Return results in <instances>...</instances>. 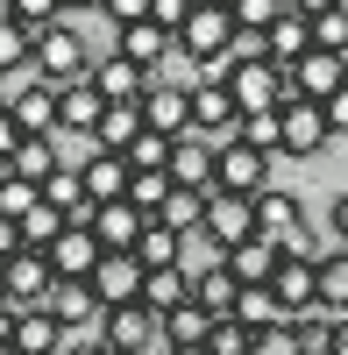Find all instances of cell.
Masks as SVG:
<instances>
[{"label": "cell", "instance_id": "43", "mask_svg": "<svg viewBox=\"0 0 348 355\" xmlns=\"http://www.w3.org/2000/svg\"><path fill=\"white\" fill-rule=\"evenodd\" d=\"M334 355H348V320H341V327H334Z\"/></svg>", "mask_w": 348, "mask_h": 355}, {"label": "cell", "instance_id": "13", "mask_svg": "<svg viewBox=\"0 0 348 355\" xmlns=\"http://www.w3.org/2000/svg\"><path fill=\"white\" fill-rule=\"evenodd\" d=\"M263 43H270V64L292 71L299 57L313 50V0H306V8H299V0H284V15H277V28H270Z\"/></svg>", "mask_w": 348, "mask_h": 355}, {"label": "cell", "instance_id": "14", "mask_svg": "<svg viewBox=\"0 0 348 355\" xmlns=\"http://www.w3.org/2000/svg\"><path fill=\"white\" fill-rule=\"evenodd\" d=\"M207 234H214L220 249H242V242H256V199L214 192V199H207Z\"/></svg>", "mask_w": 348, "mask_h": 355}, {"label": "cell", "instance_id": "15", "mask_svg": "<svg viewBox=\"0 0 348 355\" xmlns=\"http://www.w3.org/2000/svg\"><path fill=\"white\" fill-rule=\"evenodd\" d=\"M142 284H150V270H142L135 256H100V270H93V291H100V306H142Z\"/></svg>", "mask_w": 348, "mask_h": 355}, {"label": "cell", "instance_id": "1", "mask_svg": "<svg viewBox=\"0 0 348 355\" xmlns=\"http://www.w3.org/2000/svg\"><path fill=\"white\" fill-rule=\"evenodd\" d=\"M36 78L50 85V93H71V85H85L93 78V50H85V28H71V21H57L50 36L36 43Z\"/></svg>", "mask_w": 348, "mask_h": 355}, {"label": "cell", "instance_id": "22", "mask_svg": "<svg viewBox=\"0 0 348 355\" xmlns=\"http://www.w3.org/2000/svg\"><path fill=\"white\" fill-rule=\"evenodd\" d=\"M277 263H284V249L263 242V234H256V242H242V249H227V270L242 277V291H249V284H270V277H277Z\"/></svg>", "mask_w": 348, "mask_h": 355}, {"label": "cell", "instance_id": "35", "mask_svg": "<svg viewBox=\"0 0 348 355\" xmlns=\"http://www.w3.org/2000/svg\"><path fill=\"white\" fill-rule=\"evenodd\" d=\"M128 171H171V135H150V128H142L135 150H128Z\"/></svg>", "mask_w": 348, "mask_h": 355}, {"label": "cell", "instance_id": "21", "mask_svg": "<svg viewBox=\"0 0 348 355\" xmlns=\"http://www.w3.org/2000/svg\"><path fill=\"white\" fill-rule=\"evenodd\" d=\"M64 164H71V157H64V142H21L15 164H8V178H21V185H36V192H43Z\"/></svg>", "mask_w": 348, "mask_h": 355}, {"label": "cell", "instance_id": "12", "mask_svg": "<svg viewBox=\"0 0 348 355\" xmlns=\"http://www.w3.org/2000/svg\"><path fill=\"white\" fill-rule=\"evenodd\" d=\"M142 128H150V135H171V142L192 135V93H185L178 78H171V85L157 78V93L142 100Z\"/></svg>", "mask_w": 348, "mask_h": 355}, {"label": "cell", "instance_id": "37", "mask_svg": "<svg viewBox=\"0 0 348 355\" xmlns=\"http://www.w3.org/2000/svg\"><path fill=\"white\" fill-rule=\"evenodd\" d=\"M249 327H242V320H214V334H207V355H249Z\"/></svg>", "mask_w": 348, "mask_h": 355}, {"label": "cell", "instance_id": "23", "mask_svg": "<svg viewBox=\"0 0 348 355\" xmlns=\"http://www.w3.org/2000/svg\"><path fill=\"white\" fill-rule=\"evenodd\" d=\"M57 348H64V327H57L50 306H36V313L15 320V355H57Z\"/></svg>", "mask_w": 348, "mask_h": 355}, {"label": "cell", "instance_id": "31", "mask_svg": "<svg viewBox=\"0 0 348 355\" xmlns=\"http://www.w3.org/2000/svg\"><path fill=\"white\" fill-rule=\"evenodd\" d=\"M320 306L327 313H348V249H327L320 256Z\"/></svg>", "mask_w": 348, "mask_h": 355}, {"label": "cell", "instance_id": "28", "mask_svg": "<svg viewBox=\"0 0 348 355\" xmlns=\"http://www.w3.org/2000/svg\"><path fill=\"white\" fill-rule=\"evenodd\" d=\"M171 192H178V185H171V171H135V178H128V206H135V214H150V220L164 214Z\"/></svg>", "mask_w": 348, "mask_h": 355}, {"label": "cell", "instance_id": "11", "mask_svg": "<svg viewBox=\"0 0 348 355\" xmlns=\"http://www.w3.org/2000/svg\"><path fill=\"white\" fill-rule=\"evenodd\" d=\"M270 291H277L284 320L313 313V306H320V263H306V256H284V263H277V277H270Z\"/></svg>", "mask_w": 348, "mask_h": 355}, {"label": "cell", "instance_id": "42", "mask_svg": "<svg viewBox=\"0 0 348 355\" xmlns=\"http://www.w3.org/2000/svg\"><path fill=\"white\" fill-rule=\"evenodd\" d=\"M57 355H107V348H100V334H64V348H57Z\"/></svg>", "mask_w": 348, "mask_h": 355}, {"label": "cell", "instance_id": "33", "mask_svg": "<svg viewBox=\"0 0 348 355\" xmlns=\"http://www.w3.org/2000/svg\"><path fill=\"white\" fill-rule=\"evenodd\" d=\"M28 64H36V43H28L15 21H0V78H15V71H28Z\"/></svg>", "mask_w": 348, "mask_h": 355}, {"label": "cell", "instance_id": "10", "mask_svg": "<svg viewBox=\"0 0 348 355\" xmlns=\"http://www.w3.org/2000/svg\"><path fill=\"white\" fill-rule=\"evenodd\" d=\"M327 142H334L327 107H313V100H284V157H320Z\"/></svg>", "mask_w": 348, "mask_h": 355}, {"label": "cell", "instance_id": "34", "mask_svg": "<svg viewBox=\"0 0 348 355\" xmlns=\"http://www.w3.org/2000/svg\"><path fill=\"white\" fill-rule=\"evenodd\" d=\"M36 206H43V192H36V185H21V178H0V214H8L15 227L36 214Z\"/></svg>", "mask_w": 348, "mask_h": 355}, {"label": "cell", "instance_id": "5", "mask_svg": "<svg viewBox=\"0 0 348 355\" xmlns=\"http://www.w3.org/2000/svg\"><path fill=\"white\" fill-rule=\"evenodd\" d=\"M348 85V64L341 57H327V50H306L292 71H284V100H313V107H327L334 93Z\"/></svg>", "mask_w": 348, "mask_h": 355}, {"label": "cell", "instance_id": "8", "mask_svg": "<svg viewBox=\"0 0 348 355\" xmlns=\"http://www.w3.org/2000/svg\"><path fill=\"white\" fill-rule=\"evenodd\" d=\"M100 256H107V249H100V234L71 220V227L50 242V270H57V284H85V277L100 270Z\"/></svg>", "mask_w": 348, "mask_h": 355}, {"label": "cell", "instance_id": "29", "mask_svg": "<svg viewBox=\"0 0 348 355\" xmlns=\"http://www.w3.org/2000/svg\"><path fill=\"white\" fill-rule=\"evenodd\" d=\"M235 320H242L249 334H263V327H277V320H284V306H277V291H270V284H249V291H242V306H235Z\"/></svg>", "mask_w": 348, "mask_h": 355}, {"label": "cell", "instance_id": "3", "mask_svg": "<svg viewBox=\"0 0 348 355\" xmlns=\"http://www.w3.org/2000/svg\"><path fill=\"white\" fill-rule=\"evenodd\" d=\"M235 50V15L220 8V0H192V21L178 36V57L185 64H207V57H227Z\"/></svg>", "mask_w": 348, "mask_h": 355}, {"label": "cell", "instance_id": "17", "mask_svg": "<svg viewBox=\"0 0 348 355\" xmlns=\"http://www.w3.org/2000/svg\"><path fill=\"white\" fill-rule=\"evenodd\" d=\"M57 121H64V135L93 142V135H100V121H107V93H100L93 78L71 85V93H57Z\"/></svg>", "mask_w": 348, "mask_h": 355}, {"label": "cell", "instance_id": "39", "mask_svg": "<svg viewBox=\"0 0 348 355\" xmlns=\"http://www.w3.org/2000/svg\"><path fill=\"white\" fill-rule=\"evenodd\" d=\"M327 234H334V249H348V192H334L327 206Z\"/></svg>", "mask_w": 348, "mask_h": 355}, {"label": "cell", "instance_id": "47", "mask_svg": "<svg viewBox=\"0 0 348 355\" xmlns=\"http://www.w3.org/2000/svg\"><path fill=\"white\" fill-rule=\"evenodd\" d=\"M0 178H8V164H0Z\"/></svg>", "mask_w": 348, "mask_h": 355}, {"label": "cell", "instance_id": "48", "mask_svg": "<svg viewBox=\"0 0 348 355\" xmlns=\"http://www.w3.org/2000/svg\"><path fill=\"white\" fill-rule=\"evenodd\" d=\"M0 107H8V100H0Z\"/></svg>", "mask_w": 348, "mask_h": 355}, {"label": "cell", "instance_id": "18", "mask_svg": "<svg viewBox=\"0 0 348 355\" xmlns=\"http://www.w3.org/2000/svg\"><path fill=\"white\" fill-rule=\"evenodd\" d=\"M114 57H128L135 71H150V78H157L164 57H178V36H164L157 21H135V28H121V36H114Z\"/></svg>", "mask_w": 348, "mask_h": 355}, {"label": "cell", "instance_id": "24", "mask_svg": "<svg viewBox=\"0 0 348 355\" xmlns=\"http://www.w3.org/2000/svg\"><path fill=\"white\" fill-rule=\"evenodd\" d=\"M135 135H142V107H107V121L93 135V150L100 157H128L135 150Z\"/></svg>", "mask_w": 348, "mask_h": 355}, {"label": "cell", "instance_id": "46", "mask_svg": "<svg viewBox=\"0 0 348 355\" xmlns=\"http://www.w3.org/2000/svg\"><path fill=\"white\" fill-rule=\"evenodd\" d=\"M0 355H15V341H0Z\"/></svg>", "mask_w": 348, "mask_h": 355}, {"label": "cell", "instance_id": "45", "mask_svg": "<svg viewBox=\"0 0 348 355\" xmlns=\"http://www.w3.org/2000/svg\"><path fill=\"white\" fill-rule=\"evenodd\" d=\"M0 306H8V277H0Z\"/></svg>", "mask_w": 348, "mask_h": 355}, {"label": "cell", "instance_id": "38", "mask_svg": "<svg viewBox=\"0 0 348 355\" xmlns=\"http://www.w3.org/2000/svg\"><path fill=\"white\" fill-rule=\"evenodd\" d=\"M21 142H28V135H21V121H15L8 107H0V164H15V150H21Z\"/></svg>", "mask_w": 348, "mask_h": 355}, {"label": "cell", "instance_id": "40", "mask_svg": "<svg viewBox=\"0 0 348 355\" xmlns=\"http://www.w3.org/2000/svg\"><path fill=\"white\" fill-rule=\"evenodd\" d=\"M15 256H21V227H15L8 214H0V270H8V263H15Z\"/></svg>", "mask_w": 348, "mask_h": 355}, {"label": "cell", "instance_id": "16", "mask_svg": "<svg viewBox=\"0 0 348 355\" xmlns=\"http://www.w3.org/2000/svg\"><path fill=\"white\" fill-rule=\"evenodd\" d=\"M50 313H57V327H64V334H100V320H107L93 277H85V284H57V291H50Z\"/></svg>", "mask_w": 348, "mask_h": 355}, {"label": "cell", "instance_id": "36", "mask_svg": "<svg viewBox=\"0 0 348 355\" xmlns=\"http://www.w3.org/2000/svg\"><path fill=\"white\" fill-rule=\"evenodd\" d=\"M249 355H306V341H299L292 320H277V327H263V334L249 341Z\"/></svg>", "mask_w": 348, "mask_h": 355}, {"label": "cell", "instance_id": "26", "mask_svg": "<svg viewBox=\"0 0 348 355\" xmlns=\"http://www.w3.org/2000/svg\"><path fill=\"white\" fill-rule=\"evenodd\" d=\"M142 306H150L157 320H171L178 306H192V277H185V270H150V284H142Z\"/></svg>", "mask_w": 348, "mask_h": 355}, {"label": "cell", "instance_id": "44", "mask_svg": "<svg viewBox=\"0 0 348 355\" xmlns=\"http://www.w3.org/2000/svg\"><path fill=\"white\" fill-rule=\"evenodd\" d=\"M171 355H207V348H171Z\"/></svg>", "mask_w": 348, "mask_h": 355}, {"label": "cell", "instance_id": "9", "mask_svg": "<svg viewBox=\"0 0 348 355\" xmlns=\"http://www.w3.org/2000/svg\"><path fill=\"white\" fill-rule=\"evenodd\" d=\"M93 85L107 93V107H142V100L157 93V78H150V71H135L128 57H114V50L93 57Z\"/></svg>", "mask_w": 348, "mask_h": 355}, {"label": "cell", "instance_id": "4", "mask_svg": "<svg viewBox=\"0 0 348 355\" xmlns=\"http://www.w3.org/2000/svg\"><path fill=\"white\" fill-rule=\"evenodd\" d=\"M171 185L214 199V192H220V150H214V142H199V135H178V142H171Z\"/></svg>", "mask_w": 348, "mask_h": 355}, {"label": "cell", "instance_id": "32", "mask_svg": "<svg viewBox=\"0 0 348 355\" xmlns=\"http://www.w3.org/2000/svg\"><path fill=\"white\" fill-rule=\"evenodd\" d=\"M64 227H71L64 214H50V206H36V214L21 220V249H36V256H50V242H57V234H64Z\"/></svg>", "mask_w": 348, "mask_h": 355}, {"label": "cell", "instance_id": "6", "mask_svg": "<svg viewBox=\"0 0 348 355\" xmlns=\"http://www.w3.org/2000/svg\"><path fill=\"white\" fill-rule=\"evenodd\" d=\"M0 277H8V313H15V320H21V313H36V306H50V291H57L50 256H36V249H21Z\"/></svg>", "mask_w": 348, "mask_h": 355}, {"label": "cell", "instance_id": "27", "mask_svg": "<svg viewBox=\"0 0 348 355\" xmlns=\"http://www.w3.org/2000/svg\"><path fill=\"white\" fill-rule=\"evenodd\" d=\"M178 256H185V242H178L164 220L142 227V242H135V263H142V270H178Z\"/></svg>", "mask_w": 348, "mask_h": 355}, {"label": "cell", "instance_id": "25", "mask_svg": "<svg viewBox=\"0 0 348 355\" xmlns=\"http://www.w3.org/2000/svg\"><path fill=\"white\" fill-rule=\"evenodd\" d=\"M313 50L348 57V0H313Z\"/></svg>", "mask_w": 348, "mask_h": 355}, {"label": "cell", "instance_id": "41", "mask_svg": "<svg viewBox=\"0 0 348 355\" xmlns=\"http://www.w3.org/2000/svg\"><path fill=\"white\" fill-rule=\"evenodd\" d=\"M327 128H334V135H348V85L327 100Z\"/></svg>", "mask_w": 348, "mask_h": 355}, {"label": "cell", "instance_id": "19", "mask_svg": "<svg viewBox=\"0 0 348 355\" xmlns=\"http://www.w3.org/2000/svg\"><path fill=\"white\" fill-rule=\"evenodd\" d=\"M78 178H85V199H93V206H114V199H128V178L135 171H128V157H100L93 150L78 164Z\"/></svg>", "mask_w": 348, "mask_h": 355}, {"label": "cell", "instance_id": "7", "mask_svg": "<svg viewBox=\"0 0 348 355\" xmlns=\"http://www.w3.org/2000/svg\"><path fill=\"white\" fill-rule=\"evenodd\" d=\"M270 164H277V157L249 150V142L235 135V142L220 150V192H235V199H263V192H270Z\"/></svg>", "mask_w": 348, "mask_h": 355}, {"label": "cell", "instance_id": "2", "mask_svg": "<svg viewBox=\"0 0 348 355\" xmlns=\"http://www.w3.org/2000/svg\"><path fill=\"white\" fill-rule=\"evenodd\" d=\"M100 348H107V355H171L164 320H157L150 306H114V313L100 320Z\"/></svg>", "mask_w": 348, "mask_h": 355}, {"label": "cell", "instance_id": "20", "mask_svg": "<svg viewBox=\"0 0 348 355\" xmlns=\"http://www.w3.org/2000/svg\"><path fill=\"white\" fill-rule=\"evenodd\" d=\"M192 306L207 313V320H235V306H242V277L227 270H207V277H192Z\"/></svg>", "mask_w": 348, "mask_h": 355}, {"label": "cell", "instance_id": "30", "mask_svg": "<svg viewBox=\"0 0 348 355\" xmlns=\"http://www.w3.org/2000/svg\"><path fill=\"white\" fill-rule=\"evenodd\" d=\"M242 142H249V150H263V157H284V107L242 114Z\"/></svg>", "mask_w": 348, "mask_h": 355}]
</instances>
